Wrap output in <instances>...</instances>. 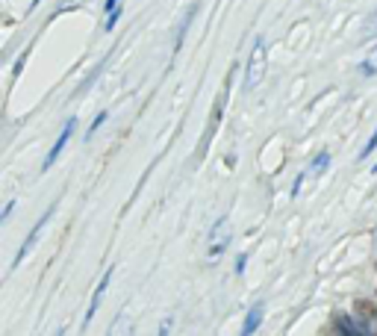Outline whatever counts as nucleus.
Here are the masks:
<instances>
[{"instance_id":"6ab92c4d","label":"nucleus","mask_w":377,"mask_h":336,"mask_svg":"<svg viewBox=\"0 0 377 336\" xmlns=\"http://www.w3.org/2000/svg\"><path fill=\"white\" fill-rule=\"evenodd\" d=\"M118 6H121V0H104V12L109 15L112 9H118Z\"/></svg>"},{"instance_id":"dca6fc26","label":"nucleus","mask_w":377,"mask_h":336,"mask_svg":"<svg viewBox=\"0 0 377 336\" xmlns=\"http://www.w3.org/2000/svg\"><path fill=\"white\" fill-rule=\"evenodd\" d=\"M171 327H174V319H171V315H168V319L160 325V333H156V336H168L171 333Z\"/></svg>"},{"instance_id":"423d86ee","label":"nucleus","mask_w":377,"mask_h":336,"mask_svg":"<svg viewBox=\"0 0 377 336\" xmlns=\"http://www.w3.org/2000/svg\"><path fill=\"white\" fill-rule=\"evenodd\" d=\"M133 330H136L133 315L130 313H118L112 319V325H109V330H106V336H133Z\"/></svg>"},{"instance_id":"a211bd4d","label":"nucleus","mask_w":377,"mask_h":336,"mask_svg":"<svg viewBox=\"0 0 377 336\" xmlns=\"http://www.w3.org/2000/svg\"><path fill=\"white\" fill-rule=\"evenodd\" d=\"M12 210H15V201H9V204L4 207V212H0V224H4V222H9V215H12Z\"/></svg>"},{"instance_id":"f3484780","label":"nucleus","mask_w":377,"mask_h":336,"mask_svg":"<svg viewBox=\"0 0 377 336\" xmlns=\"http://www.w3.org/2000/svg\"><path fill=\"white\" fill-rule=\"evenodd\" d=\"M245 266H248V254H239V260H236V274H245Z\"/></svg>"},{"instance_id":"f257e3e1","label":"nucleus","mask_w":377,"mask_h":336,"mask_svg":"<svg viewBox=\"0 0 377 336\" xmlns=\"http://www.w3.org/2000/svg\"><path fill=\"white\" fill-rule=\"evenodd\" d=\"M266 77V38L260 36L253 42V50H251V56H248V68H245V92H251V89H256L260 86V80Z\"/></svg>"},{"instance_id":"20e7f679","label":"nucleus","mask_w":377,"mask_h":336,"mask_svg":"<svg viewBox=\"0 0 377 336\" xmlns=\"http://www.w3.org/2000/svg\"><path fill=\"white\" fill-rule=\"evenodd\" d=\"M74 127H77V118L71 115V118H68V121L62 124V133H59V136H56V142H53V148H50V153L45 156V163H42V171H48V168H50V166H53V163L59 160V156H62V151H65V145L71 142V136H74Z\"/></svg>"},{"instance_id":"9d476101","label":"nucleus","mask_w":377,"mask_h":336,"mask_svg":"<svg viewBox=\"0 0 377 336\" xmlns=\"http://www.w3.org/2000/svg\"><path fill=\"white\" fill-rule=\"evenodd\" d=\"M327 166H330V151H322V153L310 163V174H322Z\"/></svg>"},{"instance_id":"4468645a","label":"nucleus","mask_w":377,"mask_h":336,"mask_svg":"<svg viewBox=\"0 0 377 336\" xmlns=\"http://www.w3.org/2000/svg\"><path fill=\"white\" fill-rule=\"evenodd\" d=\"M374 151H377V130L368 136V142L363 145V151H360V160H368V156H371Z\"/></svg>"},{"instance_id":"412c9836","label":"nucleus","mask_w":377,"mask_h":336,"mask_svg":"<svg viewBox=\"0 0 377 336\" xmlns=\"http://www.w3.org/2000/svg\"><path fill=\"white\" fill-rule=\"evenodd\" d=\"M371 174H377V163H374V168H371Z\"/></svg>"},{"instance_id":"aec40b11","label":"nucleus","mask_w":377,"mask_h":336,"mask_svg":"<svg viewBox=\"0 0 377 336\" xmlns=\"http://www.w3.org/2000/svg\"><path fill=\"white\" fill-rule=\"evenodd\" d=\"M53 336H65V327H59V330H56Z\"/></svg>"},{"instance_id":"6e6552de","label":"nucleus","mask_w":377,"mask_h":336,"mask_svg":"<svg viewBox=\"0 0 377 336\" xmlns=\"http://www.w3.org/2000/svg\"><path fill=\"white\" fill-rule=\"evenodd\" d=\"M195 12H197V4H192V6H189V12L183 15V21H180V27H177V38H174V53H180V48H183V38H186V33H189V24L195 21Z\"/></svg>"},{"instance_id":"f03ea898","label":"nucleus","mask_w":377,"mask_h":336,"mask_svg":"<svg viewBox=\"0 0 377 336\" xmlns=\"http://www.w3.org/2000/svg\"><path fill=\"white\" fill-rule=\"evenodd\" d=\"M56 207H59V201H53L50 207H48V212H42V219H38L35 224H33V230L27 233V239H24V245L21 248H18V254H15V260H12V269H18V266H21L24 263V256L33 251V245L38 242V236H42V230L48 227V222L53 219V212H56Z\"/></svg>"},{"instance_id":"1a4fd4ad","label":"nucleus","mask_w":377,"mask_h":336,"mask_svg":"<svg viewBox=\"0 0 377 336\" xmlns=\"http://www.w3.org/2000/svg\"><path fill=\"white\" fill-rule=\"evenodd\" d=\"M360 74H363V77H374V74H377V48L368 50V56L360 63Z\"/></svg>"},{"instance_id":"2eb2a0df","label":"nucleus","mask_w":377,"mask_h":336,"mask_svg":"<svg viewBox=\"0 0 377 336\" xmlns=\"http://www.w3.org/2000/svg\"><path fill=\"white\" fill-rule=\"evenodd\" d=\"M304 177H307V171H301L295 177V186H292V197H297V192H301V186H304Z\"/></svg>"},{"instance_id":"f8f14e48","label":"nucleus","mask_w":377,"mask_h":336,"mask_svg":"<svg viewBox=\"0 0 377 336\" xmlns=\"http://www.w3.org/2000/svg\"><path fill=\"white\" fill-rule=\"evenodd\" d=\"M377 36V12H371L368 18H366V24H363V38L368 42V38H374Z\"/></svg>"},{"instance_id":"9b49d317","label":"nucleus","mask_w":377,"mask_h":336,"mask_svg":"<svg viewBox=\"0 0 377 336\" xmlns=\"http://www.w3.org/2000/svg\"><path fill=\"white\" fill-rule=\"evenodd\" d=\"M106 118H109V112H106V109L94 115V121H92V127L86 130V142H89V139H94V133H97V130H101V127H104V121H106Z\"/></svg>"},{"instance_id":"4be33fe9","label":"nucleus","mask_w":377,"mask_h":336,"mask_svg":"<svg viewBox=\"0 0 377 336\" xmlns=\"http://www.w3.org/2000/svg\"><path fill=\"white\" fill-rule=\"evenodd\" d=\"M374 236H377V233H374Z\"/></svg>"},{"instance_id":"7ed1b4c3","label":"nucleus","mask_w":377,"mask_h":336,"mask_svg":"<svg viewBox=\"0 0 377 336\" xmlns=\"http://www.w3.org/2000/svg\"><path fill=\"white\" fill-rule=\"evenodd\" d=\"M351 322L356 330H360V336H377V315H374V307L368 301H360L354 307Z\"/></svg>"},{"instance_id":"0eeeda50","label":"nucleus","mask_w":377,"mask_h":336,"mask_svg":"<svg viewBox=\"0 0 377 336\" xmlns=\"http://www.w3.org/2000/svg\"><path fill=\"white\" fill-rule=\"evenodd\" d=\"M263 315H266V307L263 304H253L248 310V315H245V325H242V333L239 336H253L256 330H260V325H263Z\"/></svg>"},{"instance_id":"ddd939ff","label":"nucleus","mask_w":377,"mask_h":336,"mask_svg":"<svg viewBox=\"0 0 377 336\" xmlns=\"http://www.w3.org/2000/svg\"><path fill=\"white\" fill-rule=\"evenodd\" d=\"M118 21H121V6H118V9H112V12L106 15V21H104V30H106V33H112V30L118 27Z\"/></svg>"},{"instance_id":"39448f33","label":"nucleus","mask_w":377,"mask_h":336,"mask_svg":"<svg viewBox=\"0 0 377 336\" xmlns=\"http://www.w3.org/2000/svg\"><path fill=\"white\" fill-rule=\"evenodd\" d=\"M109 281H112V269H106L104 271V278L97 281V286H94V292H92V298H89V307H86V315H83V330L92 325V319H94V313L101 310V301H104V292L109 289Z\"/></svg>"}]
</instances>
